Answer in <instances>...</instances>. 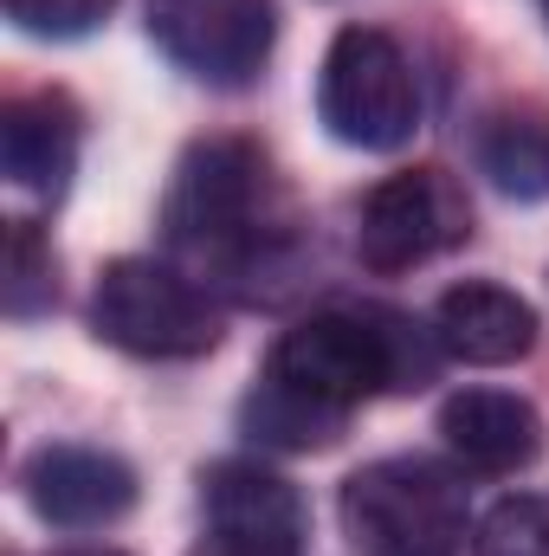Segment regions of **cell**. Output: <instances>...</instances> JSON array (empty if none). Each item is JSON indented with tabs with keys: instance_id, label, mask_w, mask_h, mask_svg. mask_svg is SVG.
Listing matches in <instances>:
<instances>
[{
	"instance_id": "cell-1",
	"label": "cell",
	"mask_w": 549,
	"mask_h": 556,
	"mask_svg": "<svg viewBox=\"0 0 549 556\" xmlns=\"http://www.w3.org/2000/svg\"><path fill=\"white\" fill-rule=\"evenodd\" d=\"M433 350L439 343L401 311L382 304L317 311L272 343L266 376L246 395L240 420L266 446H291V453L330 446L369 395L420 389L433 376Z\"/></svg>"
},
{
	"instance_id": "cell-2",
	"label": "cell",
	"mask_w": 549,
	"mask_h": 556,
	"mask_svg": "<svg viewBox=\"0 0 549 556\" xmlns=\"http://www.w3.org/2000/svg\"><path fill=\"white\" fill-rule=\"evenodd\" d=\"M162 227L175 253L214 266L240 291H253V273H278L297 240V214L272 175V155L246 137H207L181 155Z\"/></svg>"
},
{
	"instance_id": "cell-3",
	"label": "cell",
	"mask_w": 549,
	"mask_h": 556,
	"mask_svg": "<svg viewBox=\"0 0 549 556\" xmlns=\"http://www.w3.org/2000/svg\"><path fill=\"white\" fill-rule=\"evenodd\" d=\"M465 525V485L433 459L401 453L343 479V531L369 556H459Z\"/></svg>"
},
{
	"instance_id": "cell-4",
	"label": "cell",
	"mask_w": 549,
	"mask_h": 556,
	"mask_svg": "<svg viewBox=\"0 0 549 556\" xmlns=\"http://www.w3.org/2000/svg\"><path fill=\"white\" fill-rule=\"evenodd\" d=\"M317 117L323 130L349 149L388 155L413 142L420 130V85H413L408 52L382 26H343L323 52L317 78Z\"/></svg>"
},
{
	"instance_id": "cell-5",
	"label": "cell",
	"mask_w": 549,
	"mask_h": 556,
	"mask_svg": "<svg viewBox=\"0 0 549 556\" xmlns=\"http://www.w3.org/2000/svg\"><path fill=\"white\" fill-rule=\"evenodd\" d=\"M91 324L104 343L149 363L207 356L220 343V304L207 298V285L162 260H111L91 291Z\"/></svg>"
},
{
	"instance_id": "cell-6",
	"label": "cell",
	"mask_w": 549,
	"mask_h": 556,
	"mask_svg": "<svg viewBox=\"0 0 549 556\" xmlns=\"http://www.w3.org/2000/svg\"><path fill=\"white\" fill-rule=\"evenodd\" d=\"M465 233H472L465 188L446 168H401V175L369 188V201L356 214V260L369 273L395 278L465 247Z\"/></svg>"
},
{
	"instance_id": "cell-7",
	"label": "cell",
	"mask_w": 549,
	"mask_h": 556,
	"mask_svg": "<svg viewBox=\"0 0 549 556\" xmlns=\"http://www.w3.org/2000/svg\"><path fill=\"white\" fill-rule=\"evenodd\" d=\"M162 59L214 91H246L278 39L272 0H142Z\"/></svg>"
},
{
	"instance_id": "cell-8",
	"label": "cell",
	"mask_w": 549,
	"mask_h": 556,
	"mask_svg": "<svg viewBox=\"0 0 549 556\" xmlns=\"http://www.w3.org/2000/svg\"><path fill=\"white\" fill-rule=\"evenodd\" d=\"M310 518L297 485L259 459H220L201 472V538L188 556H304Z\"/></svg>"
},
{
	"instance_id": "cell-9",
	"label": "cell",
	"mask_w": 549,
	"mask_h": 556,
	"mask_svg": "<svg viewBox=\"0 0 549 556\" xmlns=\"http://www.w3.org/2000/svg\"><path fill=\"white\" fill-rule=\"evenodd\" d=\"M20 485L26 505L59 531H104L137 505V472L104 446H39Z\"/></svg>"
},
{
	"instance_id": "cell-10",
	"label": "cell",
	"mask_w": 549,
	"mask_h": 556,
	"mask_svg": "<svg viewBox=\"0 0 549 556\" xmlns=\"http://www.w3.org/2000/svg\"><path fill=\"white\" fill-rule=\"evenodd\" d=\"M433 343H439L452 363L505 369V363H524V356L537 350V311H531L511 285L465 278V285H452V291L433 304Z\"/></svg>"
},
{
	"instance_id": "cell-11",
	"label": "cell",
	"mask_w": 549,
	"mask_h": 556,
	"mask_svg": "<svg viewBox=\"0 0 549 556\" xmlns=\"http://www.w3.org/2000/svg\"><path fill=\"white\" fill-rule=\"evenodd\" d=\"M439 433L472 472H524L544 453V415L511 389H459L439 402Z\"/></svg>"
},
{
	"instance_id": "cell-12",
	"label": "cell",
	"mask_w": 549,
	"mask_h": 556,
	"mask_svg": "<svg viewBox=\"0 0 549 556\" xmlns=\"http://www.w3.org/2000/svg\"><path fill=\"white\" fill-rule=\"evenodd\" d=\"M0 168L13 188L59 201L78 168V104L65 91H26L0 111Z\"/></svg>"
},
{
	"instance_id": "cell-13",
	"label": "cell",
	"mask_w": 549,
	"mask_h": 556,
	"mask_svg": "<svg viewBox=\"0 0 549 556\" xmlns=\"http://www.w3.org/2000/svg\"><path fill=\"white\" fill-rule=\"evenodd\" d=\"M478 168L491 175L498 194L544 201L549 194V117L537 104H498L478 124Z\"/></svg>"
},
{
	"instance_id": "cell-14",
	"label": "cell",
	"mask_w": 549,
	"mask_h": 556,
	"mask_svg": "<svg viewBox=\"0 0 549 556\" xmlns=\"http://www.w3.org/2000/svg\"><path fill=\"white\" fill-rule=\"evenodd\" d=\"M472 556H549V492L498 498L472 531Z\"/></svg>"
},
{
	"instance_id": "cell-15",
	"label": "cell",
	"mask_w": 549,
	"mask_h": 556,
	"mask_svg": "<svg viewBox=\"0 0 549 556\" xmlns=\"http://www.w3.org/2000/svg\"><path fill=\"white\" fill-rule=\"evenodd\" d=\"M59 278H52V247L39 240L33 220H13L7 233V317H39L52 311Z\"/></svg>"
},
{
	"instance_id": "cell-16",
	"label": "cell",
	"mask_w": 549,
	"mask_h": 556,
	"mask_svg": "<svg viewBox=\"0 0 549 556\" xmlns=\"http://www.w3.org/2000/svg\"><path fill=\"white\" fill-rule=\"evenodd\" d=\"M0 7L33 39H85V33H98L111 20L117 0H0Z\"/></svg>"
},
{
	"instance_id": "cell-17",
	"label": "cell",
	"mask_w": 549,
	"mask_h": 556,
	"mask_svg": "<svg viewBox=\"0 0 549 556\" xmlns=\"http://www.w3.org/2000/svg\"><path fill=\"white\" fill-rule=\"evenodd\" d=\"M65 556H117V551H65Z\"/></svg>"
},
{
	"instance_id": "cell-18",
	"label": "cell",
	"mask_w": 549,
	"mask_h": 556,
	"mask_svg": "<svg viewBox=\"0 0 549 556\" xmlns=\"http://www.w3.org/2000/svg\"><path fill=\"white\" fill-rule=\"evenodd\" d=\"M537 7H544V20H549V0H537Z\"/></svg>"
}]
</instances>
